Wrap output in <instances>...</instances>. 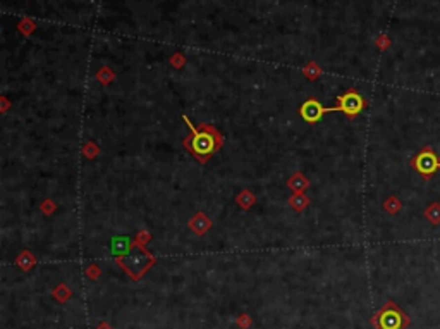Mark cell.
<instances>
[{"mask_svg":"<svg viewBox=\"0 0 440 329\" xmlns=\"http://www.w3.org/2000/svg\"><path fill=\"white\" fill-rule=\"evenodd\" d=\"M184 121L187 123L191 129V134L184 140V147L194 155L200 162L210 161V157L222 147L223 140L222 136L215 131L214 128L207 124H201V129L193 128V124L189 123V119L184 118Z\"/></svg>","mask_w":440,"mask_h":329,"instance_id":"6da1fadb","label":"cell"},{"mask_svg":"<svg viewBox=\"0 0 440 329\" xmlns=\"http://www.w3.org/2000/svg\"><path fill=\"white\" fill-rule=\"evenodd\" d=\"M365 107H367V100L358 91L349 90L337 97V105L332 107V112H342L349 119H354L358 114H361Z\"/></svg>","mask_w":440,"mask_h":329,"instance_id":"7a4b0ae2","label":"cell"},{"mask_svg":"<svg viewBox=\"0 0 440 329\" xmlns=\"http://www.w3.org/2000/svg\"><path fill=\"white\" fill-rule=\"evenodd\" d=\"M411 165L414 171L420 172L425 179H430L432 176L440 169V159L435 155V152L430 147H425L416 157L411 161Z\"/></svg>","mask_w":440,"mask_h":329,"instance_id":"3957f363","label":"cell"},{"mask_svg":"<svg viewBox=\"0 0 440 329\" xmlns=\"http://www.w3.org/2000/svg\"><path fill=\"white\" fill-rule=\"evenodd\" d=\"M332 112V107H324L318 100L315 98H308L303 105L299 107V114L308 124H317L325 114Z\"/></svg>","mask_w":440,"mask_h":329,"instance_id":"277c9868","label":"cell"},{"mask_svg":"<svg viewBox=\"0 0 440 329\" xmlns=\"http://www.w3.org/2000/svg\"><path fill=\"white\" fill-rule=\"evenodd\" d=\"M382 329H399L401 328V316L397 310H384L380 317Z\"/></svg>","mask_w":440,"mask_h":329,"instance_id":"5b68a950","label":"cell"},{"mask_svg":"<svg viewBox=\"0 0 440 329\" xmlns=\"http://www.w3.org/2000/svg\"><path fill=\"white\" fill-rule=\"evenodd\" d=\"M425 215H427V219L432 222V224H440V204H430L427 207V210H425Z\"/></svg>","mask_w":440,"mask_h":329,"instance_id":"8992f818","label":"cell"},{"mask_svg":"<svg viewBox=\"0 0 440 329\" xmlns=\"http://www.w3.org/2000/svg\"><path fill=\"white\" fill-rule=\"evenodd\" d=\"M384 207H385L387 212H390V214H396V212L401 210V204H399V200H397V198H389V200L385 202Z\"/></svg>","mask_w":440,"mask_h":329,"instance_id":"52a82bcc","label":"cell"}]
</instances>
